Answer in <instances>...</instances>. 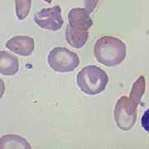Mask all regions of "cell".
I'll use <instances>...</instances> for the list:
<instances>
[{
	"instance_id": "1",
	"label": "cell",
	"mask_w": 149,
	"mask_h": 149,
	"mask_svg": "<svg viewBox=\"0 0 149 149\" xmlns=\"http://www.w3.org/2000/svg\"><path fill=\"white\" fill-rule=\"evenodd\" d=\"M69 24L65 31V39L75 49L82 48L89 37V29L93 25L91 13L85 8H74L68 14Z\"/></svg>"
},
{
	"instance_id": "2",
	"label": "cell",
	"mask_w": 149,
	"mask_h": 149,
	"mask_svg": "<svg viewBox=\"0 0 149 149\" xmlns=\"http://www.w3.org/2000/svg\"><path fill=\"white\" fill-rule=\"evenodd\" d=\"M94 55L100 64L116 66L121 64L127 56V47L122 40L112 36H104L96 41Z\"/></svg>"
},
{
	"instance_id": "3",
	"label": "cell",
	"mask_w": 149,
	"mask_h": 149,
	"mask_svg": "<svg viewBox=\"0 0 149 149\" xmlns=\"http://www.w3.org/2000/svg\"><path fill=\"white\" fill-rule=\"evenodd\" d=\"M76 81L83 93L95 95L105 90L109 83V76L101 68L96 65H87L78 73Z\"/></svg>"
},
{
	"instance_id": "4",
	"label": "cell",
	"mask_w": 149,
	"mask_h": 149,
	"mask_svg": "<svg viewBox=\"0 0 149 149\" xmlns=\"http://www.w3.org/2000/svg\"><path fill=\"white\" fill-rule=\"evenodd\" d=\"M49 66L56 72H71L80 65L78 55L65 47L53 48L48 55Z\"/></svg>"
},
{
	"instance_id": "5",
	"label": "cell",
	"mask_w": 149,
	"mask_h": 149,
	"mask_svg": "<svg viewBox=\"0 0 149 149\" xmlns=\"http://www.w3.org/2000/svg\"><path fill=\"white\" fill-rule=\"evenodd\" d=\"M137 106L138 104L126 96L118 100L114 109V118L118 128L128 130L133 127L137 117Z\"/></svg>"
},
{
	"instance_id": "6",
	"label": "cell",
	"mask_w": 149,
	"mask_h": 149,
	"mask_svg": "<svg viewBox=\"0 0 149 149\" xmlns=\"http://www.w3.org/2000/svg\"><path fill=\"white\" fill-rule=\"evenodd\" d=\"M34 22L38 27L49 31H58L64 23L60 6L42 8L34 15Z\"/></svg>"
},
{
	"instance_id": "7",
	"label": "cell",
	"mask_w": 149,
	"mask_h": 149,
	"mask_svg": "<svg viewBox=\"0 0 149 149\" xmlns=\"http://www.w3.org/2000/svg\"><path fill=\"white\" fill-rule=\"evenodd\" d=\"M6 47L17 55L29 56L34 52L35 42L33 38L27 36H16L6 42Z\"/></svg>"
},
{
	"instance_id": "8",
	"label": "cell",
	"mask_w": 149,
	"mask_h": 149,
	"mask_svg": "<svg viewBox=\"0 0 149 149\" xmlns=\"http://www.w3.org/2000/svg\"><path fill=\"white\" fill-rule=\"evenodd\" d=\"M19 70V61L13 54L6 51L0 52V74L12 76Z\"/></svg>"
},
{
	"instance_id": "9",
	"label": "cell",
	"mask_w": 149,
	"mask_h": 149,
	"mask_svg": "<svg viewBox=\"0 0 149 149\" xmlns=\"http://www.w3.org/2000/svg\"><path fill=\"white\" fill-rule=\"evenodd\" d=\"M30 143L22 137L16 134H7L0 138V149H30Z\"/></svg>"
},
{
	"instance_id": "10",
	"label": "cell",
	"mask_w": 149,
	"mask_h": 149,
	"mask_svg": "<svg viewBox=\"0 0 149 149\" xmlns=\"http://www.w3.org/2000/svg\"><path fill=\"white\" fill-rule=\"evenodd\" d=\"M32 0H15L16 15L19 20H24L29 14Z\"/></svg>"
},
{
	"instance_id": "11",
	"label": "cell",
	"mask_w": 149,
	"mask_h": 149,
	"mask_svg": "<svg viewBox=\"0 0 149 149\" xmlns=\"http://www.w3.org/2000/svg\"><path fill=\"white\" fill-rule=\"evenodd\" d=\"M145 89V80L143 76H141L133 85L132 92L130 94V100L133 101L136 104H139V101L144 93Z\"/></svg>"
},
{
	"instance_id": "12",
	"label": "cell",
	"mask_w": 149,
	"mask_h": 149,
	"mask_svg": "<svg viewBox=\"0 0 149 149\" xmlns=\"http://www.w3.org/2000/svg\"><path fill=\"white\" fill-rule=\"evenodd\" d=\"M100 0H85V8L90 13H92L95 10L96 7L98 5Z\"/></svg>"
},
{
	"instance_id": "13",
	"label": "cell",
	"mask_w": 149,
	"mask_h": 149,
	"mask_svg": "<svg viewBox=\"0 0 149 149\" xmlns=\"http://www.w3.org/2000/svg\"><path fill=\"white\" fill-rule=\"evenodd\" d=\"M141 123L144 130L149 133V109H147L143 113L142 117V120H141Z\"/></svg>"
},
{
	"instance_id": "14",
	"label": "cell",
	"mask_w": 149,
	"mask_h": 149,
	"mask_svg": "<svg viewBox=\"0 0 149 149\" xmlns=\"http://www.w3.org/2000/svg\"><path fill=\"white\" fill-rule=\"evenodd\" d=\"M4 92H5V85H4L3 80L0 79V100L3 98Z\"/></svg>"
},
{
	"instance_id": "15",
	"label": "cell",
	"mask_w": 149,
	"mask_h": 149,
	"mask_svg": "<svg viewBox=\"0 0 149 149\" xmlns=\"http://www.w3.org/2000/svg\"><path fill=\"white\" fill-rule=\"evenodd\" d=\"M44 2H46V3H51L52 2V0H42Z\"/></svg>"
}]
</instances>
